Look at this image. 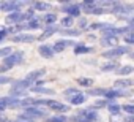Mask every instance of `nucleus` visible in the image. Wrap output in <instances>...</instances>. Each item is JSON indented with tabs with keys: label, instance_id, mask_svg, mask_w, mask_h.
Instances as JSON below:
<instances>
[{
	"label": "nucleus",
	"instance_id": "32",
	"mask_svg": "<svg viewBox=\"0 0 134 122\" xmlns=\"http://www.w3.org/2000/svg\"><path fill=\"white\" fill-rule=\"evenodd\" d=\"M66 97H74L76 94H79V90L76 89V87H70V89H65V92H63Z\"/></svg>",
	"mask_w": 134,
	"mask_h": 122
},
{
	"label": "nucleus",
	"instance_id": "7",
	"mask_svg": "<svg viewBox=\"0 0 134 122\" xmlns=\"http://www.w3.org/2000/svg\"><path fill=\"white\" fill-rule=\"evenodd\" d=\"M24 5H29V2H3L2 3V10L8 11L11 14V13L21 11V7H24Z\"/></svg>",
	"mask_w": 134,
	"mask_h": 122
},
{
	"label": "nucleus",
	"instance_id": "2",
	"mask_svg": "<svg viewBox=\"0 0 134 122\" xmlns=\"http://www.w3.org/2000/svg\"><path fill=\"white\" fill-rule=\"evenodd\" d=\"M71 120H74V122H98L99 114L96 111H92L90 108L88 109H81V111L76 113V116Z\"/></svg>",
	"mask_w": 134,
	"mask_h": 122
},
{
	"label": "nucleus",
	"instance_id": "13",
	"mask_svg": "<svg viewBox=\"0 0 134 122\" xmlns=\"http://www.w3.org/2000/svg\"><path fill=\"white\" fill-rule=\"evenodd\" d=\"M38 54H40L41 57H44V59H51V57L54 55V49H52V46H49V44H41V46L38 48Z\"/></svg>",
	"mask_w": 134,
	"mask_h": 122
},
{
	"label": "nucleus",
	"instance_id": "41",
	"mask_svg": "<svg viewBox=\"0 0 134 122\" xmlns=\"http://www.w3.org/2000/svg\"><path fill=\"white\" fill-rule=\"evenodd\" d=\"M0 120H2V116H0Z\"/></svg>",
	"mask_w": 134,
	"mask_h": 122
},
{
	"label": "nucleus",
	"instance_id": "29",
	"mask_svg": "<svg viewBox=\"0 0 134 122\" xmlns=\"http://www.w3.org/2000/svg\"><path fill=\"white\" fill-rule=\"evenodd\" d=\"M77 83H79L82 87H92L93 79H90V78H77Z\"/></svg>",
	"mask_w": 134,
	"mask_h": 122
},
{
	"label": "nucleus",
	"instance_id": "10",
	"mask_svg": "<svg viewBox=\"0 0 134 122\" xmlns=\"http://www.w3.org/2000/svg\"><path fill=\"white\" fill-rule=\"evenodd\" d=\"M49 109L52 111H57V113H66V111H70V105H63L60 101H55V100H51L49 105H47Z\"/></svg>",
	"mask_w": 134,
	"mask_h": 122
},
{
	"label": "nucleus",
	"instance_id": "14",
	"mask_svg": "<svg viewBox=\"0 0 134 122\" xmlns=\"http://www.w3.org/2000/svg\"><path fill=\"white\" fill-rule=\"evenodd\" d=\"M132 79H128V78H120V79H117L115 83H114V89H128V87H131L132 86Z\"/></svg>",
	"mask_w": 134,
	"mask_h": 122
},
{
	"label": "nucleus",
	"instance_id": "22",
	"mask_svg": "<svg viewBox=\"0 0 134 122\" xmlns=\"http://www.w3.org/2000/svg\"><path fill=\"white\" fill-rule=\"evenodd\" d=\"M117 41H118L117 37H103L101 38V44L103 46H114Z\"/></svg>",
	"mask_w": 134,
	"mask_h": 122
},
{
	"label": "nucleus",
	"instance_id": "16",
	"mask_svg": "<svg viewBox=\"0 0 134 122\" xmlns=\"http://www.w3.org/2000/svg\"><path fill=\"white\" fill-rule=\"evenodd\" d=\"M30 90L35 92V94H43V95H54L55 94L52 89H49V87H40V86H33Z\"/></svg>",
	"mask_w": 134,
	"mask_h": 122
},
{
	"label": "nucleus",
	"instance_id": "39",
	"mask_svg": "<svg viewBox=\"0 0 134 122\" xmlns=\"http://www.w3.org/2000/svg\"><path fill=\"white\" fill-rule=\"evenodd\" d=\"M128 55H129V59H132V60H134V51H132V52H129Z\"/></svg>",
	"mask_w": 134,
	"mask_h": 122
},
{
	"label": "nucleus",
	"instance_id": "42",
	"mask_svg": "<svg viewBox=\"0 0 134 122\" xmlns=\"http://www.w3.org/2000/svg\"><path fill=\"white\" fill-rule=\"evenodd\" d=\"M0 8H2V5H0Z\"/></svg>",
	"mask_w": 134,
	"mask_h": 122
},
{
	"label": "nucleus",
	"instance_id": "17",
	"mask_svg": "<svg viewBox=\"0 0 134 122\" xmlns=\"http://www.w3.org/2000/svg\"><path fill=\"white\" fill-rule=\"evenodd\" d=\"M43 21H44V26H46V27H54V24L57 22V16L52 14V13H47V14L43 18Z\"/></svg>",
	"mask_w": 134,
	"mask_h": 122
},
{
	"label": "nucleus",
	"instance_id": "4",
	"mask_svg": "<svg viewBox=\"0 0 134 122\" xmlns=\"http://www.w3.org/2000/svg\"><path fill=\"white\" fill-rule=\"evenodd\" d=\"M129 46H114L112 49H107L103 52V57H121L125 54H129Z\"/></svg>",
	"mask_w": 134,
	"mask_h": 122
},
{
	"label": "nucleus",
	"instance_id": "34",
	"mask_svg": "<svg viewBox=\"0 0 134 122\" xmlns=\"http://www.w3.org/2000/svg\"><path fill=\"white\" fill-rule=\"evenodd\" d=\"M123 38H125V41H126L128 44H134V33H131V32H129V33H126Z\"/></svg>",
	"mask_w": 134,
	"mask_h": 122
},
{
	"label": "nucleus",
	"instance_id": "35",
	"mask_svg": "<svg viewBox=\"0 0 134 122\" xmlns=\"http://www.w3.org/2000/svg\"><path fill=\"white\" fill-rule=\"evenodd\" d=\"M7 83H13V79L10 76H5V75H0V86L2 84H7Z\"/></svg>",
	"mask_w": 134,
	"mask_h": 122
},
{
	"label": "nucleus",
	"instance_id": "1",
	"mask_svg": "<svg viewBox=\"0 0 134 122\" xmlns=\"http://www.w3.org/2000/svg\"><path fill=\"white\" fill-rule=\"evenodd\" d=\"M22 60H24V52L22 51H14L11 55H8L7 59H3V64L0 65V73L8 72V70H11L16 65H21Z\"/></svg>",
	"mask_w": 134,
	"mask_h": 122
},
{
	"label": "nucleus",
	"instance_id": "37",
	"mask_svg": "<svg viewBox=\"0 0 134 122\" xmlns=\"http://www.w3.org/2000/svg\"><path fill=\"white\" fill-rule=\"evenodd\" d=\"M87 27H88V22H87V19H85V18H82V19L79 21V30L87 29Z\"/></svg>",
	"mask_w": 134,
	"mask_h": 122
},
{
	"label": "nucleus",
	"instance_id": "31",
	"mask_svg": "<svg viewBox=\"0 0 134 122\" xmlns=\"http://www.w3.org/2000/svg\"><path fill=\"white\" fill-rule=\"evenodd\" d=\"M109 105V100H98V101H95L93 103V109H99V108H104V106H107Z\"/></svg>",
	"mask_w": 134,
	"mask_h": 122
},
{
	"label": "nucleus",
	"instance_id": "33",
	"mask_svg": "<svg viewBox=\"0 0 134 122\" xmlns=\"http://www.w3.org/2000/svg\"><path fill=\"white\" fill-rule=\"evenodd\" d=\"M121 111H125V113L134 116V105H123V106H121Z\"/></svg>",
	"mask_w": 134,
	"mask_h": 122
},
{
	"label": "nucleus",
	"instance_id": "36",
	"mask_svg": "<svg viewBox=\"0 0 134 122\" xmlns=\"http://www.w3.org/2000/svg\"><path fill=\"white\" fill-rule=\"evenodd\" d=\"M8 32H10V30H8L7 27H0V41H2V40L8 35Z\"/></svg>",
	"mask_w": 134,
	"mask_h": 122
},
{
	"label": "nucleus",
	"instance_id": "5",
	"mask_svg": "<svg viewBox=\"0 0 134 122\" xmlns=\"http://www.w3.org/2000/svg\"><path fill=\"white\" fill-rule=\"evenodd\" d=\"M62 5H63L62 11H65L70 18H74V16H79L81 14V10L82 8H81V5H77L74 2H63Z\"/></svg>",
	"mask_w": 134,
	"mask_h": 122
},
{
	"label": "nucleus",
	"instance_id": "28",
	"mask_svg": "<svg viewBox=\"0 0 134 122\" xmlns=\"http://www.w3.org/2000/svg\"><path fill=\"white\" fill-rule=\"evenodd\" d=\"M62 35H70V37H77L81 33L79 29H65V30H60Z\"/></svg>",
	"mask_w": 134,
	"mask_h": 122
},
{
	"label": "nucleus",
	"instance_id": "12",
	"mask_svg": "<svg viewBox=\"0 0 134 122\" xmlns=\"http://www.w3.org/2000/svg\"><path fill=\"white\" fill-rule=\"evenodd\" d=\"M85 101H87V94H82V92L76 94L74 97H70V105H73V106H79V105H84Z\"/></svg>",
	"mask_w": 134,
	"mask_h": 122
},
{
	"label": "nucleus",
	"instance_id": "9",
	"mask_svg": "<svg viewBox=\"0 0 134 122\" xmlns=\"http://www.w3.org/2000/svg\"><path fill=\"white\" fill-rule=\"evenodd\" d=\"M68 46H76V43L73 40H58V41L54 43L52 49H54V52H62V51H65Z\"/></svg>",
	"mask_w": 134,
	"mask_h": 122
},
{
	"label": "nucleus",
	"instance_id": "26",
	"mask_svg": "<svg viewBox=\"0 0 134 122\" xmlns=\"http://www.w3.org/2000/svg\"><path fill=\"white\" fill-rule=\"evenodd\" d=\"M14 51H13V48L11 46H5V48H0V57L2 59H7L8 55H11Z\"/></svg>",
	"mask_w": 134,
	"mask_h": 122
},
{
	"label": "nucleus",
	"instance_id": "3",
	"mask_svg": "<svg viewBox=\"0 0 134 122\" xmlns=\"http://www.w3.org/2000/svg\"><path fill=\"white\" fill-rule=\"evenodd\" d=\"M49 111L46 109V108H43V106H29V108H25L24 109V116L25 117H29L30 120H36V119H43L46 114H47Z\"/></svg>",
	"mask_w": 134,
	"mask_h": 122
},
{
	"label": "nucleus",
	"instance_id": "40",
	"mask_svg": "<svg viewBox=\"0 0 134 122\" xmlns=\"http://www.w3.org/2000/svg\"><path fill=\"white\" fill-rule=\"evenodd\" d=\"M129 120H131V122H134V116H131V117H129Z\"/></svg>",
	"mask_w": 134,
	"mask_h": 122
},
{
	"label": "nucleus",
	"instance_id": "8",
	"mask_svg": "<svg viewBox=\"0 0 134 122\" xmlns=\"http://www.w3.org/2000/svg\"><path fill=\"white\" fill-rule=\"evenodd\" d=\"M38 37H35L33 33H16L14 37H11V41L14 43H33Z\"/></svg>",
	"mask_w": 134,
	"mask_h": 122
},
{
	"label": "nucleus",
	"instance_id": "19",
	"mask_svg": "<svg viewBox=\"0 0 134 122\" xmlns=\"http://www.w3.org/2000/svg\"><path fill=\"white\" fill-rule=\"evenodd\" d=\"M106 94H107V89H104V87L88 89V95H93V97H106Z\"/></svg>",
	"mask_w": 134,
	"mask_h": 122
},
{
	"label": "nucleus",
	"instance_id": "38",
	"mask_svg": "<svg viewBox=\"0 0 134 122\" xmlns=\"http://www.w3.org/2000/svg\"><path fill=\"white\" fill-rule=\"evenodd\" d=\"M129 29L131 30H134V16L131 18V21H129Z\"/></svg>",
	"mask_w": 134,
	"mask_h": 122
},
{
	"label": "nucleus",
	"instance_id": "18",
	"mask_svg": "<svg viewBox=\"0 0 134 122\" xmlns=\"http://www.w3.org/2000/svg\"><path fill=\"white\" fill-rule=\"evenodd\" d=\"M57 32V27L54 26V27H46V30L41 33V37H38V40H41V41H44V40H47L49 37H52L54 33Z\"/></svg>",
	"mask_w": 134,
	"mask_h": 122
},
{
	"label": "nucleus",
	"instance_id": "20",
	"mask_svg": "<svg viewBox=\"0 0 134 122\" xmlns=\"http://www.w3.org/2000/svg\"><path fill=\"white\" fill-rule=\"evenodd\" d=\"M109 122H131L129 120V117L128 116H125V114H112L110 117H109Z\"/></svg>",
	"mask_w": 134,
	"mask_h": 122
},
{
	"label": "nucleus",
	"instance_id": "27",
	"mask_svg": "<svg viewBox=\"0 0 134 122\" xmlns=\"http://www.w3.org/2000/svg\"><path fill=\"white\" fill-rule=\"evenodd\" d=\"M70 119L66 117V116H52V117H47L46 119V122H68Z\"/></svg>",
	"mask_w": 134,
	"mask_h": 122
},
{
	"label": "nucleus",
	"instance_id": "6",
	"mask_svg": "<svg viewBox=\"0 0 134 122\" xmlns=\"http://www.w3.org/2000/svg\"><path fill=\"white\" fill-rule=\"evenodd\" d=\"M41 27V21L40 19H32V21H29V22H25V24H22V26H14L13 27V32H21V30H36V29H40Z\"/></svg>",
	"mask_w": 134,
	"mask_h": 122
},
{
	"label": "nucleus",
	"instance_id": "21",
	"mask_svg": "<svg viewBox=\"0 0 134 122\" xmlns=\"http://www.w3.org/2000/svg\"><path fill=\"white\" fill-rule=\"evenodd\" d=\"M107 111L110 113V116H112V114H120L121 106H120L118 103H115V101H109V105H107Z\"/></svg>",
	"mask_w": 134,
	"mask_h": 122
},
{
	"label": "nucleus",
	"instance_id": "11",
	"mask_svg": "<svg viewBox=\"0 0 134 122\" xmlns=\"http://www.w3.org/2000/svg\"><path fill=\"white\" fill-rule=\"evenodd\" d=\"M43 75H46V70L44 68H38V70H33V72H30L27 76H25V79L32 84V86H35V81L38 79V78H41Z\"/></svg>",
	"mask_w": 134,
	"mask_h": 122
},
{
	"label": "nucleus",
	"instance_id": "24",
	"mask_svg": "<svg viewBox=\"0 0 134 122\" xmlns=\"http://www.w3.org/2000/svg\"><path fill=\"white\" fill-rule=\"evenodd\" d=\"M120 67L115 64V62H107L101 67V72H114V70H118Z\"/></svg>",
	"mask_w": 134,
	"mask_h": 122
},
{
	"label": "nucleus",
	"instance_id": "15",
	"mask_svg": "<svg viewBox=\"0 0 134 122\" xmlns=\"http://www.w3.org/2000/svg\"><path fill=\"white\" fill-rule=\"evenodd\" d=\"M90 52H93V48L92 46H87V44H84V43H79V44H76L74 46V54H90Z\"/></svg>",
	"mask_w": 134,
	"mask_h": 122
},
{
	"label": "nucleus",
	"instance_id": "25",
	"mask_svg": "<svg viewBox=\"0 0 134 122\" xmlns=\"http://www.w3.org/2000/svg\"><path fill=\"white\" fill-rule=\"evenodd\" d=\"M33 8H35L36 11H46V10H49V8H51V3H44V2H36V3H33Z\"/></svg>",
	"mask_w": 134,
	"mask_h": 122
},
{
	"label": "nucleus",
	"instance_id": "30",
	"mask_svg": "<svg viewBox=\"0 0 134 122\" xmlns=\"http://www.w3.org/2000/svg\"><path fill=\"white\" fill-rule=\"evenodd\" d=\"M60 24H62L63 27H66V29H71V26H73V18L66 16V18H63V19L60 21Z\"/></svg>",
	"mask_w": 134,
	"mask_h": 122
},
{
	"label": "nucleus",
	"instance_id": "23",
	"mask_svg": "<svg viewBox=\"0 0 134 122\" xmlns=\"http://www.w3.org/2000/svg\"><path fill=\"white\" fill-rule=\"evenodd\" d=\"M132 72H134V67H132V65H123V67H120V68L117 70V73H118V75H121V76L131 75Z\"/></svg>",
	"mask_w": 134,
	"mask_h": 122
}]
</instances>
